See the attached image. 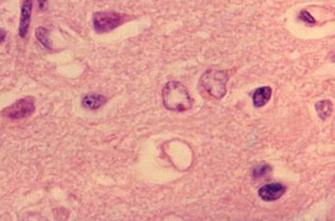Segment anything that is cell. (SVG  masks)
<instances>
[{"label": "cell", "instance_id": "6da1fadb", "mask_svg": "<svg viewBox=\"0 0 335 221\" xmlns=\"http://www.w3.org/2000/svg\"><path fill=\"white\" fill-rule=\"evenodd\" d=\"M162 99L165 108L169 110L183 112L192 106V100L190 97L185 86L178 81L168 82L162 91Z\"/></svg>", "mask_w": 335, "mask_h": 221}, {"label": "cell", "instance_id": "7a4b0ae2", "mask_svg": "<svg viewBox=\"0 0 335 221\" xmlns=\"http://www.w3.org/2000/svg\"><path fill=\"white\" fill-rule=\"evenodd\" d=\"M128 16L116 12H98L93 16L94 29L98 34L112 32L126 22L128 19Z\"/></svg>", "mask_w": 335, "mask_h": 221}, {"label": "cell", "instance_id": "3957f363", "mask_svg": "<svg viewBox=\"0 0 335 221\" xmlns=\"http://www.w3.org/2000/svg\"><path fill=\"white\" fill-rule=\"evenodd\" d=\"M228 80V76L223 71L210 70L201 78V84L203 87L215 98L222 99L226 93L225 83Z\"/></svg>", "mask_w": 335, "mask_h": 221}, {"label": "cell", "instance_id": "277c9868", "mask_svg": "<svg viewBox=\"0 0 335 221\" xmlns=\"http://www.w3.org/2000/svg\"><path fill=\"white\" fill-rule=\"evenodd\" d=\"M35 111V102L31 97L18 100L2 111L4 117L11 120H20L31 116Z\"/></svg>", "mask_w": 335, "mask_h": 221}, {"label": "cell", "instance_id": "5b68a950", "mask_svg": "<svg viewBox=\"0 0 335 221\" xmlns=\"http://www.w3.org/2000/svg\"><path fill=\"white\" fill-rule=\"evenodd\" d=\"M287 191V187L282 183L264 185L259 189V196L263 201H275Z\"/></svg>", "mask_w": 335, "mask_h": 221}, {"label": "cell", "instance_id": "8992f818", "mask_svg": "<svg viewBox=\"0 0 335 221\" xmlns=\"http://www.w3.org/2000/svg\"><path fill=\"white\" fill-rule=\"evenodd\" d=\"M32 7H33V0H23L21 6V14H20V22H19V36L20 37H25L30 26L31 22V15H32Z\"/></svg>", "mask_w": 335, "mask_h": 221}, {"label": "cell", "instance_id": "52a82bcc", "mask_svg": "<svg viewBox=\"0 0 335 221\" xmlns=\"http://www.w3.org/2000/svg\"><path fill=\"white\" fill-rule=\"evenodd\" d=\"M106 103H107L106 97H104L103 95H96V94L86 95L81 101V105L83 108L87 110H93L100 109Z\"/></svg>", "mask_w": 335, "mask_h": 221}, {"label": "cell", "instance_id": "ba28073f", "mask_svg": "<svg viewBox=\"0 0 335 221\" xmlns=\"http://www.w3.org/2000/svg\"><path fill=\"white\" fill-rule=\"evenodd\" d=\"M272 95V89L268 86L258 88L253 94V103L256 108H261L265 106Z\"/></svg>", "mask_w": 335, "mask_h": 221}, {"label": "cell", "instance_id": "9c48e42d", "mask_svg": "<svg viewBox=\"0 0 335 221\" xmlns=\"http://www.w3.org/2000/svg\"><path fill=\"white\" fill-rule=\"evenodd\" d=\"M332 110H333V104L328 100L321 101L316 104V110L318 112V115L320 116V118L322 119H326L327 117H329V115L332 112Z\"/></svg>", "mask_w": 335, "mask_h": 221}, {"label": "cell", "instance_id": "30bf717a", "mask_svg": "<svg viewBox=\"0 0 335 221\" xmlns=\"http://www.w3.org/2000/svg\"><path fill=\"white\" fill-rule=\"evenodd\" d=\"M36 36L39 42L46 48H51L49 44V32L46 28L43 27H38L36 30Z\"/></svg>", "mask_w": 335, "mask_h": 221}, {"label": "cell", "instance_id": "8fae6325", "mask_svg": "<svg viewBox=\"0 0 335 221\" xmlns=\"http://www.w3.org/2000/svg\"><path fill=\"white\" fill-rule=\"evenodd\" d=\"M300 18H301L303 22H305V23H307V24H311V25L315 24V19H314L313 16H311V15H310L308 12H306V11H302V12H301Z\"/></svg>", "mask_w": 335, "mask_h": 221}, {"label": "cell", "instance_id": "7c38bea8", "mask_svg": "<svg viewBox=\"0 0 335 221\" xmlns=\"http://www.w3.org/2000/svg\"><path fill=\"white\" fill-rule=\"evenodd\" d=\"M267 170H269V167L268 166H262V167H261V168H259V169H256L255 171H254V175L256 176V177H261V176H262V175H264L266 173H267Z\"/></svg>", "mask_w": 335, "mask_h": 221}, {"label": "cell", "instance_id": "4fadbf2b", "mask_svg": "<svg viewBox=\"0 0 335 221\" xmlns=\"http://www.w3.org/2000/svg\"><path fill=\"white\" fill-rule=\"evenodd\" d=\"M38 3V7L40 10H45L47 7V0H37Z\"/></svg>", "mask_w": 335, "mask_h": 221}, {"label": "cell", "instance_id": "5bb4252c", "mask_svg": "<svg viewBox=\"0 0 335 221\" xmlns=\"http://www.w3.org/2000/svg\"><path fill=\"white\" fill-rule=\"evenodd\" d=\"M6 36H7V33L4 29H0V44L5 40L6 38Z\"/></svg>", "mask_w": 335, "mask_h": 221}]
</instances>
